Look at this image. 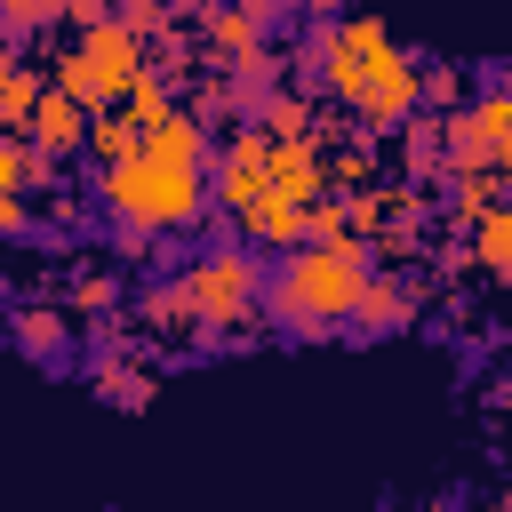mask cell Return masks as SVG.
<instances>
[{
	"label": "cell",
	"mask_w": 512,
	"mask_h": 512,
	"mask_svg": "<svg viewBox=\"0 0 512 512\" xmlns=\"http://www.w3.org/2000/svg\"><path fill=\"white\" fill-rule=\"evenodd\" d=\"M312 56H320V80H328V96L336 104H352V120L360 128H400L416 104H424V64L376 24V16H336L320 40H312Z\"/></svg>",
	"instance_id": "obj_1"
},
{
	"label": "cell",
	"mask_w": 512,
	"mask_h": 512,
	"mask_svg": "<svg viewBox=\"0 0 512 512\" xmlns=\"http://www.w3.org/2000/svg\"><path fill=\"white\" fill-rule=\"evenodd\" d=\"M376 248H360L352 232L344 240H296L288 248V264L264 280V312L288 328V336H320V328H336V320H352V304H360V288H368V264Z\"/></svg>",
	"instance_id": "obj_2"
},
{
	"label": "cell",
	"mask_w": 512,
	"mask_h": 512,
	"mask_svg": "<svg viewBox=\"0 0 512 512\" xmlns=\"http://www.w3.org/2000/svg\"><path fill=\"white\" fill-rule=\"evenodd\" d=\"M96 192H104V208H112L120 224L176 232V224H192V216L208 208V160H168V152L136 144L128 160H104Z\"/></svg>",
	"instance_id": "obj_3"
},
{
	"label": "cell",
	"mask_w": 512,
	"mask_h": 512,
	"mask_svg": "<svg viewBox=\"0 0 512 512\" xmlns=\"http://www.w3.org/2000/svg\"><path fill=\"white\" fill-rule=\"evenodd\" d=\"M184 288H192V328L208 344H224L240 320H256V296H264V272L248 248H208L184 264Z\"/></svg>",
	"instance_id": "obj_4"
},
{
	"label": "cell",
	"mask_w": 512,
	"mask_h": 512,
	"mask_svg": "<svg viewBox=\"0 0 512 512\" xmlns=\"http://www.w3.org/2000/svg\"><path fill=\"white\" fill-rule=\"evenodd\" d=\"M264 184H272V136L264 128H240L224 152H216V176H208V192L240 216L248 200H264Z\"/></svg>",
	"instance_id": "obj_5"
},
{
	"label": "cell",
	"mask_w": 512,
	"mask_h": 512,
	"mask_svg": "<svg viewBox=\"0 0 512 512\" xmlns=\"http://www.w3.org/2000/svg\"><path fill=\"white\" fill-rule=\"evenodd\" d=\"M80 56H88L120 96H128V80L152 64V40H144V32H128V16H104V24H88V32H80Z\"/></svg>",
	"instance_id": "obj_6"
},
{
	"label": "cell",
	"mask_w": 512,
	"mask_h": 512,
	"mask_svg": "<svg viewBox=\"0 0 512 512\" xmlns=\"http://www.w3.org/2000/svg\"><path fill=\"white\" fill-rule=\"evenodd\" d=\"M24 136H32V144H48V152H80V144H88V104H80L72 88H56V80H48V96L32 104Z\"/></svg>",
	"instance_id": "obj_7"
},
{
	"label": "cell",
	"mask_w": 512,
	"mask_h": 512,
	"mask_svg": "<svg viewBox=\"0 0 512 512\" xmlns=\"http://www.w3.org/2000/svg\"><path fill=\"white\" fill-rule=\"evenodd\" d=\"M200 32H208L216 64H248V56L264 48V16H248L240 0H208V8H200Z\"/></svg>",
	"instance_id": "obj_8"
},
{
	"label": "cell",
	"mask_w": 512,
	"mask_h": 512,
	"mask_svg": "<svg viewBox=\"0 0 512 512\" xmlns=\"http://www.w3.org/2000/svg\"><path fill=\"white\" fill-rule=\"evenodd\" d=\"M408 320H416V288L392 280V272H368V288H360V304H352V328H360V336H392V328H408Z\"/></svg>",
	"instance_id": "obj_9"
},
{
	"label": "cell",
	"mask_w": 512,
	"mask_h": 512,
	"mask_svg": "<svg viewBox=\"0 0 512 512\" xmlns=\"http://www.w3.org/2000/svg\"><path fill=\"white\" fill-rule=\"evenodd\" d=\"M304 216H312V200L264 192V200H248V208H240V232H248L256 248H296V240H304Z\"/></svg>",
	"instance_id": "obj_10"
},
{
	"label": "cell",
	"mask_w": 512,
	"mask_h": 512,
	"mask_svg": "<svg viewBox=\"0 0 512 512\" xmlns=\"http://www.w3.org/2000/svg\"><path fill=\"white\" fill-rule=\"evenodd\" d=\"M40 96H48V64H24V56H8V64H0V128H24Z\"/></svg>",
	"instance_id": "obj_11"
},
{
	"label": "cell",
	"mask_w": 512,
	"mask_h": 512,
	"mask_svg": "<svg viewBox=\"0 0 512 512\" xmlns=\"http://www.w3.org/2000/svg\"><path fill=\"white\" fill-rule=\"evenodd\" d=\"M48 80H56V88H72V96H80L88 112H104V104H120V88H112V80H104V72H96V64L80 56V40H72L64 56H48Z\"/></svg>",
	"instance_id": "obj_12"
},
{
	"label": "cell",
	"mask_w": 512,
	"mask_h": 512,
	"mask_svg": "<svg viewBox=\"0 0 512 512\" xmlns=\"http://www.w3.org/2000/svg\"><path fill=\"white\" fill-rule=\"evenodd\" d=\"M144 144V120L128 112V104H104V112H88V152L96 160H128Z\"/></svg>",
	"instance_id": "obj_13"
},
{
	"label": "cell",
	"mask_w": 512,
	"mask_h": 512,
	"mask_svg": "<svg viewBox=\"0 0 512 512\" xmlns=\"http://www.w3.org/2000/svg\"><path fill=\"white\" fill-rule=\"evenodd\" d=\"M400 160H408V176H440L448 168V128L440 120H400Z\"/></svg>",
	"instance_id": "obj_14"
},
{
	"label": "cell",
	"mask_w": 512,
	"mask_h": 512,
	"mask_svg": "<svg viewBox=\"0 0 512 512\" xmlns=\"http://www.w3.org/2000/svg\"><path fill=\"white\" fill-rule=\"evenodd\" d=\"M472 256H480L496 280H512V200H496V208L472 224Z\"/></svg>",
	"instance_id": "obj_15"
},
{
	"label": "cell",
	"mask_w": 512,
	"mask_h": 512,
	"mask_svg": "<svg viewBox=\"0 0 512 512\" xmlns=\"http://www.w3.org/2000/svg\"><path fill=\"white\" fill-rule=\"evenodd\" d=\"M120 104H128V112L152 128L160 112H176V72H168V64H144V72L128 80V96H120Z\"/></svg>",
	"instance_id": "obj_16"
},
{
	"label": "cell",
	"mask_w": 512,
	"mask_h": 512,
	"mask_svg": "<svg viewBox=\"0 0 512 512\" xmlns=\"http://www.w3.org/2000/svg\"><path fill=\"white\" fill-rule=\"evenodd\" d=\"M472 120H480L488 160H496V168H512V88H488V96L472 104Z\"/></svg>",
	"instance_id": "obj_17"
},
{
	"label": "cell",
	"mask_w": 512,
	"mask_h": 512,
	"mask_svg": "<svg viewBox=\"0 0 512 512\" xmlns=\"http://www.w3.org/2000/svg\"><path fill=\"white\" fill-rule=\"evenodd\" d=\"M64 16H72V0H0V40H32Z\"/></svg>",
	"instance_id": "obj_18"
},
{
	"label": "cell",
	"mask_w": 512,
	"mask_h": 512,
	"mask_svg": "<svg viewBox=\"0 0 512 512\" xmlns=\"http://www.w3.org/2000/svg\"><path fill=\"white\" fill-rule=\"evenodd\" d=\"M144 320H152V328H192V288H184V272L144 296Z\"/></svg>",
	"instance_id": "obj_19"
},
{
	"label": "cell",
	"mask_w": 512,
	"mask_h": 512,
	"mask_svg": "<svg viewBox=\"0 0 512 512\" xmlns=\"http://www.w3.org/2000/svg\"><path fill=\"white\" fill-rule=\"evenodd\" d=\"M16 344L24 352H64V312H48V304H32V312H16Z\"/></svg>",
	"instance_id": "obj_20"
},
{
	"label": "cell",
	"mask_w": 512,
	"mask_h": 512,
	"mask_svg": "<svg viewBox=\"0 0 512 512\" xmlns=\"http://www.w3.org/2000/svg\"><path fill=\"white\" fill-rule=\"evenodd\" d=\"M256 128H264V136H312V104H304V96H264Z\"/></svg>",
	"instance_id": "obj_21"
},
{
	"label": "cell",
	"mask_w": 512,
	"mask_h": 512,
	"mask_svg": "<svg viewBox=\"0 0 512 512\" xmlns=\"http://www.w3.org/2000/svg\"><path fill=\"white\" fill-rule=\"evenodd\" d=\"M96 384H104V400H120V408H144V400H152V376H144V368H128V360H104V368H96Z\"/></svg>",
	"instance_id": "obj_22"
},
{
	"label": "cell",
	"mask_w": 512,
	"mask_h": 512,
	"mask_svg": "<svg viewBox=\"0 0 512 512\" xmlns=\"http://www.w3.org/2000/svg\"><path fill=\"white\" fill-rule=\"evenodd\" d=\"M24 160H32V144H16V128H0V192H24Z\"/></svg>",
	"instance_id": "obj_23"
},
{
	"label": "cell",
	"mask_w": 512,
	"mask_h": 512,
	"mask_svg": "<svg viewBox=\"0 0 512 512\" xmlns=\"http://www.w3.org/2000/svg\"><path fill=\"white\" fill-rule=\"evenodd\" d=\"M16 232H32V200L24 192H0V240H16Z\"/></svg>",
	"instance_id": "obj_24"
},
{
	"label": "cell",
	"mask_w": 512,
	"mask_h": 512,
	"mask_svg": "<svg viewBox=\"0 0 512 512\" xmlns=\"http://www.w3.org/2000/svg\"><path fill=\"white\" fill-rule=\"evenodd\" d=\"M104 304H112V280H104V272H88V280L72 288V312H104Z\"/></svg>",
	"instance_id": "obj_25"
},
{
	"label": "cell",
	"mask_w": 512,
	"mask_h": 512,
	"mask_svg": "<svg viewBox=\"0 0 512 512\" xmlns=\"http://www.w3.org/2000/svg\"><path fill=\"white\" fill-rule=\"evenodd\" d=\"M104 16H120V0H72V16H64V24H72V32H88V24H104Z\"/></svg>",
	"instance_id": "obj_26"
},
{
	"label": "cell",
	"mask_w": 512,
	"mask_h": 512,
	"mask_svg": "<svg viewBox=\"0 0 512 512\" xmlns=\"http://www.w3.org/2000/svg\"><path fill=\"white\" fill-rule=\"evenodd\" d=\"M424 96L432 104H456V72H424Z\"/></svg>",
	"instance_id": "obj_27"
},
{
	"label": "cell",
	"mask_w": 512,
	"mask_h": 512,
	"mask_svg": "<svg viewBox=\"0 0 512 512\" xmlns=\"http://www.w3.org/2000/svg\"><path fill=\"white\" fill-rule=\"evenodd\" d=\"M240 8H248V16H280L288 0H240Z\"/></svg>",
	"instance_id": "obj_28"
},
{
	"label": "cell",
	"mask_w": 512,
	"mask_h": 512,
	"mask_svg": "<svg viewBox=\"0 0 512 512\" xmlns=\"http://www.w3.org/2000/svg\"><path fill=\"white\" fill-rule=\"evenodd\" d=\"M0 64H8V40H0Z\"/></svg>",
	"instance_id": "obj_29"
}]
</instances>
